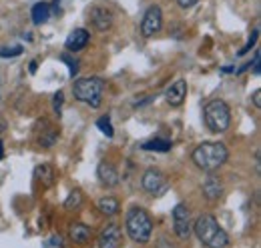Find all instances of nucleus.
I'll return each mask as SVG.
<instances>
[{"label": "nucleus", "mask_w": 261, "mask_h": 248, "mask_svg": "<svg viewBox=\"0 0 261 248\" xmlns=\"http://www.w3.org/2000/svg\"><path fill=\"white\" fill-rule=\"evenodd\" d=\"M31 18H33V22L36 26L44 24L50 18V6H48V2H36L33 6V10H31Z\"/></svg>", "instance_id": "a211bd4d"}, {"label": "nucleus", "mask_w": 261, "mask_h": 248, "mask_svg": "<svg viewBox=\"0 0 261 248\" xmlns=\"http://www.w3.org/2000/svg\"><path fill=\"white\" fill-rule=\"evenodd\" d=\"M201 190H203V196H205L209 202H217V200L223 196V182L219 180V176L209 174V176L205 178L203 186H201Z\"/></svg>", "instance_id": "f8f14e48"}, {"label": "nucleus", "mask_w": 261, "mask_h": 248, "mask_svg": "<svg viewBox=\"0 0 261 248\" xmlns=\"http://www.w3.org/2000/svg\"><path fill=\"white\" fill-rule=\"evenodd\" d=\"M257 38H259V28H255V30L251 32V36H249V40H247V44L239 50V56H243V54H247L253 46H255V42H257Z\"/></svg>", "instance_id": "4be33fe9"}, {"label": "nucleus", "mask_w": 261, "mask_h": 248, "mask_svg": "<svg viewBox=\"0 0 261 248\" xmlns=\"http://www.w3.org/2000/svg\"><path fill=\"white\" fill-rule=\"evenodd\" d=\"M22 54V46H12V48H0V58H14Z\"/></svg>", "instance_id": "5701e85b"}, {"label": "nucleus", "mask_w": 261, "mask_h": 248, "mask_svg": "<svg viewBox=\"0 0 261 248\" xmlns=\"http://www.w3.org/2000/svg\"><path fill=\"white\" fill-rule=\"evenodd\" d=\"M34 178H38V182L44 186V188H50V186L57 182V168L48 162H42L34 168Z\"/></svg>", "instance_id": "2eb2a0df"}, {"label": "nucleus", "mask_w": 261, "mask_h": 248, "mask_svg": "<svg viewBox=\"0 0 261 248\" xmlns=\"http://www.w3.org/2000/svg\"><path fill=\"white\" fill-rule=\"evenodd\" d=\"M89 40H91V34H89L87 28H74L68 34L65 46L68 52H79V50H83L89 44Z\"/></svg>", "instance_id": "ddd939ff"}, {"label": "nucleus", "mask_w": 261, "mask_h": 248, "mask_svg": "<svg viewBox=\"0 0 261 248\" xmlns=\"http://www.w3.org/2000/svg\"><path fill=\"white\" fill-rule=\"evenodd\" d=\"M123 244V232L119 228V224L111 222L107 226H102L100 234H98L97 246L98 248H121Z\"/></svg>", "instance_id": "1a4fd4ad"}, {"label": "nucleus", "mask_w": 261, "mask_h": 248, "mask_svg": "<svg viewBox=\"0 0 261 248\" xmlns=\"http://www.w3.org/2000/svg\"><path fill=\"white\" fill-rule=\"evenodd\" d=\"M4 158V144H2V140H0V160Z\"/></svg>", "instance_id": "c756f323"}, {"label": "nucleus", "mask_w": 261, "mask_h": 248, "mask_svg": "<svg viewBox=\"0 0 261 248\" xmlns=\"http://www.w3.org/2000/svg\"><path fill=\"white\" fill-rule=\"evenodd\" d=\"M259 58H261V52L259 50H255V56H253V62H251V66H253V74H255V76H259Z\"/></svg>", "instance_id": "a878e982"}, {"label": "nucleus", "mask_w": 261, "mask_h": 248, "mask_svg": "<svg viewBox=\"0 0 261 248\" xmlns=\"http://www.w3.org/2000/svg\"><path fill=\"white\" fill-rule=\"evenodd\" d=\"M102 90H105V80L98 76L89 78H79L72 82V94L79 102H85L91 108H98L102 104Z\"/></svg>", "instance_id": "39448f33"}, {"label": "nucleus", "mask_w": 261, "mask_h": 248, "mask_svg": "<svg viewBox=\"0 0 261 248\" xmlns=\"http://www.w3.org/2000/svg\"><path fill=\"white\" fill-rule=\"evenodd\" d=\"M197 240L205 248H227L229 234L213 214H201L193 224Z\"/></svg>", "instance_id": "f257e3e1"}, {"label": "nucleus", "mask_w": 261, "mask_h": 248, "mask_svg": "<svg viewBox=\"0 0 261 248\" xmlns=\"http://www.w3.org/2000/svg\"><path fill=\"white\" fill-rule=\"evenodd\" d=\"M203 120L205 126L213 132V134H223L231 124V108L225 100L221 98H213L205 104L203 108Z\"/></svg>", "instance_id": "20e7f679"}, {"label": "nucleus", "mask_w": 261, "mask_h": 248, "mask_svg": "<svg viewBox=\"0 0 261 248\" xmlns=\"http://www.w3.org/2000/svg\"><path fill=\"white\" fill-rule=\"evenodd\" d=\"M185 96H187V82H185L183 78L171 82V86H169L167 92H165V98H167V102H169L171 106H181L183 100H185Z\"/></svg>", "instance_id": "4468645a"}, {"label": "nucleus", "mask_w": 261, "mask_h": 248, "mask_svg": "<svg viewBox=\"0 0 261 248\" xmlns=\"http://www.w3.org/2000/svg\"><path fill=\"white\" fill-rule=\"evenodd\" d=\"M81 204H83V194H81V190H72V192L66 196L65 208L66 210H74V208H79Z\"/></svg>", "instance_id": "aec40b11"}, {"label": "nucleus", "mask_w": 261, "mask_h": 248, "mask_svg": "<svg viewBox=\"0 0 261 248\" xmlns=\"http://www.w3.org/2000/svg\"><path fill=\"white\" fill-rule=\"evenodd\" d=\"M97 206L105 216H117L119 210H121V202H119L115 196H102V198L98 200Z\"/></svg>", "instance_id": "f3484780"}, {"label": "nucleus", "mask_w": 261, "mask_h": 248, "mask_svg": "<svg viewBox=\"0 0 261 248\" xmlns=\"http://www.w3.org/2000/svg\"><path fill=\"white\" fill-rule=\"evenodd\" d=\"M63 100H65V94L59 90V92L55 94V98H53V108H55V112H57V114H61V108H63Z\"/></svg>", "instance_id": "393cba45"}, {"label": "nucleus", "mask_w": 261, "mask_h": 248, "mask_svg": "<svg viewBox=\"0 0 261 248\" xmlns=\"http://www.w3.org/2000/svg\"><path fill=\"white\" fill-rule=\"evenodd\" d=\"M91 236H93V228H91V226H87V224H83V222H74V224L70 226V238H72V242H76V244H87V242L91 240Z\"/></svg>", "instance_id": "dca6fc26"}, {"label": "nucleus", "mask_w": 261, "mask_h": 248, "mask_svg": "<svg viewBox=\"0 0 261 248\" xmlns=\"http://www.w3.org/2000/svg\"><path fill=\"white\" fill-rule=\"evenodd\" d=\"M175 2H177L181 8H193L199 0H175Z\"/></svg>", "instance_id": "bb28decb"}, {"label": "nucleus", "mask_w": 261, "mask_h": 248, "mask_svg": "<svg viewBox=\"0 0 261 248\" xmlns=\"http://www.w3.org/2000/svg\"><path fill=\"white\" fill-rule=\"evenodd\" d=\"M31 72H33V74H34V72H36V60L31 62Z\"/></svg>", "instance_id": "7c9ffc66"}, {"label": "nucleus", "mask_w": 261, "mask_h": 248, "mask_svg": "<svg viewBox=\"0 0 261 248\" xmlns=\"http://www.w3.org/2000/svg\"><path fill=\"white\" fill-rule=\"evenodd\" d=\"M227 158L229 150L223 142H201L191 154V160L203 172H215L227 162Z\"/></svg>", "instance_id": "f03ea898"}, {"label": "nucleus", "mask_w": 261, "mask_h": 248, "mask_svg": "<svg viewBox=\"0 0 261 248\" xmlns=\"http://www.w3.org/2000/svg\"><path fill=\"white\" fill-rule=\"evenodd\" d=\"M161 28H163V10H161V6L153 4L147 8V12L141 20V34L145 38H151V36L159 34Z\"/></svg>", "instance_id": "6e6552de"}, {"label": "nucleus", "mask_w": 261, "mask_h": 248, "mask_svg": "<svg viewBox=\"0 0 261 248\" xmlns=\"http://www.w3.org/2000/svg\"><path fill=\"white\" fill-rule=\"evenodd\" d=\"M97 176H98V182L105 186V188H115V186H119V182H121V176H119L117 168L111 162H107V160H102L98 164Z\"/></svg>", "instance_id": "9b49d317"}, {"label": "nucleus", "mask_w": 261, "mask_h": 248, "mask_svg": "<svg viewBox=\"0 0 261 248\" xmlns=\"http://www.w3.org/2000/svg\"><path fill=\"white\" fill-rule=\"evenodd\" d=\"M97 128L107 136V138H113V134H115V128H113V122H111L109 116H100L97 120Z\"/></svg>", "instance_id": "412c9836"}, {"label": "nucleus", "mask_w": 261, "mask_h": 248, "mask_svg": "<svg viewBox=\"0 0 261 248\" xmlns=\"http://www.w3.org/2000/svg\"><path fill=\"white\" fill-rule=\"evenodd\" d=\"M50 242H53V246H59V248L63 246V238H61V236H55Z\"/></svg>", "instance_id": "c85d7f7f"}, {"label": "nucleus", "mask_w": 261, "mask_h": 248, "mask_svg": "<svg viewBox=\"0 0 261 248\" xmlns=\"http://www.w3.org/2000/svg\"><path fill=\"white\" fill-rule=\"evenodd\" d=\"M89 20L98 32H105L113 26V12L107 6H93L89 12Z\"/></svg>", "instance_id": "9d476101"}, {"label": "nucleus", "mask_w": 261, "mask_h": 248, "mask_svg": "<svg viewBox=\"0 0 261 248\" xmlns=\"http://www.w3.org/2000/svg\"><path fill=\"white\" fill-rule=\"evenodd\" d=\"M61 60L68 64V72H70V76H74V74L79 72V62L72 60V58H70V54H63V56H61Z\"/></svg>", "instance_id": "b1692460"}, {"label": "nucleus", "mask_w": 261, "mask_h": 248, "mask_svg": "<svg viewBox=\"0 0 261 248\" xmlns=\"http://www.w3.org/2000/svg\"><path fill=\"white\" fill-rule=\"evenodd\" d=\"M173 230L181 240H187L191 236V230H193L191 214H189L187 204H183V202L175 204V208H173Z\"/></svg>", "instance_id": "0eeeda50"}, {"label": "nucleus", "mask_w": 261, "mask_h": 248, "mask_svg": "<svg viewBox=\"0 0 261 248\" xmlns=\"http://www.w3.org/2000/svg\"><path fill=\"white\" fill-rule=\"evenodd\" d=\"M141 186H143V190L147 194L161 196V194H165L169 190V180H167V176H165L159 168H149L143 174V178H141Z\"/></svg>", "instance_id": "423d86ee"}, {"label": "nucleus", "mask_w": 261, "mask_h": 248, "mask_svg": "<svg viewBox=\"0 0 261 248\" xmlns=\"http://www.w3.org/2000/svg\"><path fill=\"white\" fill-rule=\"evenodd\" d=\"M125 228L133 242L147 244L153 234V218L143 206H130L125 216Z\"/></svg>", "instance_id": "7ed1b4c3"}, {"label": "nucleus", "mask_w": 261, "mask_h": 248, "mask_svg": "<svg viewBox=\"0 0 261 248\" xmlns=\"http://www.w3.org/2000/svg\"><path fill=\"white\" fill-rule=\"evenodd\" d=\"M143 150H149V152H169L173 148L171 140H165V138H153V140H147L141 144Z\"/></svg>", "instance_id": "6ab92c4d"}, {"label": "nucleus", "mask_w": 261, "mask_h": 248, "mask_svg": "<svg viewBox=\"0 0 261 248\" xmlns=\"http://www.w3.org/2000/svg\"><path fill=\"white\" fill-rule=\"evenodd\" d=\"M259 96H261V90H255V92H253V104H255V108H259L261 106Z\"/></svg>", "instance_id": "cd10ccee"}]
</instances>
